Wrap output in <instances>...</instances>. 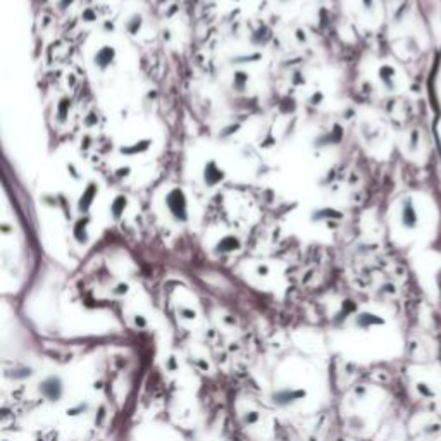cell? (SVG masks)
Segmentation results:
<instances>
[{"label": "cell", "mask_w": 441, "mask_h": 441, "mask_svg": "<svg viewBox=\"0 0 441 441\" xmlns=\"http://www.w3.org/2000/svg\"><path fill=\"white\" fill-rule=\"evenodd\" d=\"M400 222L405 229H415L419 226V214L417 207H415L414 200L410 197L404 198L402 202V211H400Z\"/></svg>", "instance_id": "6da1fadb"}, {"label": "cell", "mask_w": 441, "mask_h": 441, "mask_svg": "<svg viewBox=\"0 0 441 441\" xmlns=\"http://www.w3.org/2000/svg\"><path fill=\"white\" fill-rule=\"evenodd\" d=\"M40 391H41V395H43L45 398L55 402V400H59V398L62 397L64 386H62V381L59 379V377L52 376V377L45 379L43 383L40 384Z\"/></svg>", "instance_id": "7a4b0ae2"}, {"label": "cell", "mask_w": 441, "mask_h": 441, "mask_svg": "<svg viewBox=\"0 0 441 441\" xmlns=\"http://www.w3.org/2000/svg\"><path fill=\"white\" fill-rule=\"evenodd\" d=\"M384 324V319L379 316H376V314H360L359 317H357V326L359 328H364V330H369V328H374V326H383Z\"/></svg>", "instance_id": "3957f363"}, {"label": "cell", "mask_w": 441, "mask_h": 441, "mask_svg": "<svg viewBox=\"0 0 441 441\" xmlns=\"http://www.w3.org/2000/svg\"><path fill=\"white\" fill-rule=\"evenodd\" d=\"M415 391H417L419 397L424 398V400H433V398H436V390L429 383H426V381H419V383H415Z\"/></svg>", "instance_id": "277c9868"}, {"label": "cell", "mask_w": 441, "mask_h": 441, "mask_svg": "<svg viewBox=\"0 0 441 441\" xmlns=\"http://www.w3.org/2000/svg\"><path fill=\"white\" fill-rule=\"evenodd\" d=\"M379 76H381V79H383L384 86H386L390 92H393L395 90V69L390 68V66H383V68L379 69Z\"/></svg>", "instance_id": "5b68a950"}, {"label": "cell", "mask_w": 441, "mask_h": 441, "mask_svg": "<svg viewBox=\"0 0 441 441\" xmlns=\"http://www.w3.org/2000/svg\"><path fill=\"white\" fill-rule=\"evenodd\" d=\"M424 435L428 436L429 440L438 438V436L441 435V426L438 424V422H429V424L424 428Z\"/></svg>", "instance_id": "8992f818"}, {"label": "cell", "mask_w": 441, "mask_h": 441, "mask_svg": "<svg viewBox=\"0 0 441 441\" xmlns=\"http://www.w3.org/2000/svg\"><path fill=\"white\" fill-rule=\"evenodd\" d=\"M419 143H421V136H419L417 129H414V131L410 133V152H417Z\"/></svg>", "instance_id": "52a82bcc"}]
</instances>
